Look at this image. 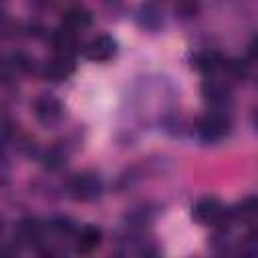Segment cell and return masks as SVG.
Here are the masks:
<instances>
[{"instance_id": "obj_1", "label": "cell", "mask_w": 258, "mask_h": 258, "mask_svg": "<svg viewBox=\"0 0 258 258\" xmlns=\"http://www.w3.org/2000/svg\"><path fill=\"white\" fill-rule=\"evenodd\" d=\"M230 129H232V121L224 113H206L198 121V135L208 143L224 139L230 133Z\"/></svg>"}, {"instance_id": "obj_2", "label": "cell", "mask_w": 258, "mask_h": 258, "mask_svg": "<svg viewBox=\"0 0 258 258\" xmlns=\"http://www.w3.org/2000/svg\"><path fill=\"white\" fill-rule=\"evenodd\" d=\"M103 189V183L99 179L97 173L93 171H83V173H77L71 181V194L75 200H81V202H89V200H95Z\"/></svg>"}, {"instance_id": "obj_3", "label": "cell", "mask_w": 258, "mask_h": 258, "mask_svg": "<svg viewBox=\"0 0 258 258\" xmlns=\"http://www.w3.org/2000/svg\"><path fill=\"white\" fill-rule=\"evenodd\" d=\"M34 115L42 125H56L64 117V107L62 103L52 97V95H42L34 103Z\"/></svg>"}, {"instance_id": "obj_4", "label": "cell", "mask_w": 258, "mask_h": 258, "mask_svg": "<svg viewBox=\"0 0 258 258\" xmlns=\"http://www.w3.org/2000/svg\"><path fill=\"white\" fill-rule=\"evenodd\" d=\"M194 218L202 224H220L226 218V208L216 198H202L194 206Z\"/></svg>"}, {"instance_id": "obj_5", "label": "cell", "mask_w": 258, "mask_h": 258, "mask_svg": "<svg viewBox=\"0 0 258 258\" xmlns=\"http://www.w3.org/2000/svg\"><path fill=\"white\" fill-rule=\"evenodd\" d=\"M115 40L109 34H97L95 38H91L85 46V56L93 62H105L109 58H113L115 54Z\"/></svg>"}, {"instance_id": "obj_6", "label": "cell", "mask_w": 258, "mask_h": 258, "mask_svg": "<svg viewBox=\"0 0 258 258\" xmlns=\"http://www.w3.org/2000/svg\"><path fill=\"white\" fill-rule=\"evenodd\" d=\"M101 240H103L101 228L93 226V224H87L77 232L75 250H77V254H91L101 246Z\"/></svg>"}, {"instance_id": "obj_7", "label": "cell", "mask_w": 258, "mask_h": 258, "mask_svg": "<svg viewBox=\"0 0 258 258\" xmlns=\"http://www.w3.org/2000/svg\"><path fill=\"white\" fill-rule=\"evenodd\" d=\"M202 95L206 97L208 103L212 105H226L230 101V95H232V89L226 81L222 79H208L204 81L202 85Z\"/></svg>"}, {"instance_id": "obj_8", "label": "cell", "mask_w": 258, "mask_h": 258, "mask_svg": "<svg viewBox=\"0 0 258 258\" xmlns=\"http://www.w3.org/2000/svg\"><path fill=\"white\" fill-rule=\"evenodd\" d=\"M52 48L54 54H62V56H73L79 52V36L67 28H58L52 34Z\"/></svg>"}, {"instance_id": "obj_9", "label": "cell", "mask_w": 258, "mask_h": 258, "mask_svg": "<svg viewBox=\"0 0 258 258\" xmlns=\"http://www.w3.org/2000/svg\"><path fill=\"white\" fill-rule=\"evenodd\" d=\"M73 71H75V58L62 54H54L44 67V75L50 81H64L67 77L73 75Z\"/></svg>"}, {"instance_id": "obj_10", "label": "cell", "mask_w": 258, "mask_h": 258, "mask_svg": "<svg viewBox=\"0 0 258 258\" xmlns=\"http://www.w3.org/2000/svg\"><path fill=\"white\" fill-rule=\"evenodd\" d=\"M89 24H91V12L83 6H73L62 14V24L60 26L77 34V32L89 28Z\"/></svg>"}, {"instance_id": "obj_11", "label": "cell", "mask_w": 258, "mask_h": 258, "mask_svg": "<svg viewBox=\"0 0 258 258\" xmlns=\"http://www.w3.org/2000/svg\"><path fill=\"white\" fill-rule=\"evenodd\" d=\"M194 64H196L198 71H204V73H216V71H220V69L226 67V60L222 58V54H218V52H214V50H206V52L196 54Z\"/></svg>"}, {"instance_id": "obj_12", "label": "cell", "mask_w": 258, "mask_h": 258, "mask_svg": "<svg viewBox=\"0 0 258 258\" xmlns=\"http://www.w3.org/2000/svg\"><path fill=\"white\" fill-rule=\"evenodd\" d=\"M238 220H242V222H250V224H254V222H258V198H246V200H242L236 208H234V212H232Z\"/></svg>"}, {"instance_id": "obj_13", "label": "cell", "mask_w": 258, "mask_h": 258, "mask_svg": "<svg viewBox=\"0 0 258 258\" xmlns=\"http://www.w3.org/2000/svg\"><path fill=\"white\" fill-rule=\"evenodd\" d=\"M139 22H141V26H145L149 30H155L161 24V12L153 4H145L139 10Z\"/></svg>"}, {"instance_id": "obj_14", "label": "cell", "mask_w": 258, "mask_h": 258, "mask_svg": "<svg viewBox=\"0 0 258 258\" xmlns=\"http://www.w3.org/2000/svg\"><path fill=\"white\" fill-rule=\"evenodd\" d=\"M20 232H22V236H24L28 242H32V240H36V238H38V234H40V228H38L36 220H26V222H22V226H20Z\"/></svg>"}, {"instance_id": "obj_15", "label": "cell", "mask_w": 258, "mask_h": 258, "mask_svg": "<svg viewBox=\"0 0 258 258\" xmlns=\"http://www.w3.org/2000/svg\"><path fill=\"white\" fill-rule=\"evenodd\" d=\"M242 248H244V252H246L248 258H258V234L248 236V238L244 240Z\"/></svg>"}, {"instance_id": "obj_16", "label": "cell", "mask_w": 258, "mask_h": 258, "mask_svg": "<svg viewBox=\"0 0 258 258\" xmlns=\"http://www.w3.org/2000/svg\"><path fill=\"white\" fill-rule=\"evenodd\" d=\"M54 230H58V232H71V222L64 220V218H58L54 222Z\"/></svg>"}, {"instance_id": "obj_17", "label": "cell", "mask_w": 258, "mask_h": 258, "mask_svg": "<svg viewBox=\"0 0 258 258\" xmlns=\"http://www.w3.org/2000/svg\"><path fill=\"white\" fill-rule=\"evenodd\" d=\"M248 52H250V56H252L254 60H258V34L252 38V42H250V46H248Z\"/></svg>"}]
</instances>
